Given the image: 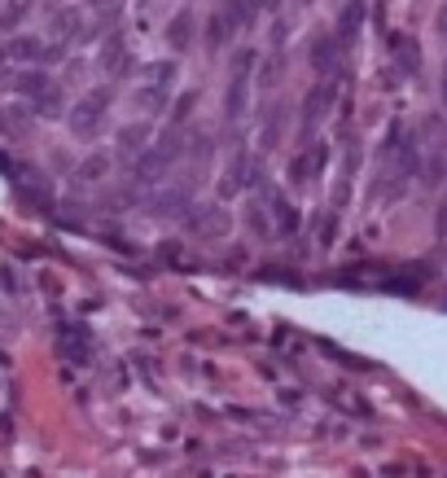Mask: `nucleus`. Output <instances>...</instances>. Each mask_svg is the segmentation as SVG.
<instances>
[{
	"mask_svg": "<svg viewBox=\"0 0 447 478\" xmlns=\"http://www.w3.org/2000/svg\"><path fill=\"white\" fill-rule=\"evenodd\" d=\"M180 149H184V136H167V141H158L154 149H141L136 163H131V180L136 185H158V180H167V171L171 163L180 158Z\"/></svg>",
	"mask_w": 447,
	"mask_h": 478,
	"instance_id": "obj_1",
	"label": "nucleus"
},
{
	"mask_svg": "<svg viewBox=\"0 0 447 478\" xmlns=\"http://www.w3.org/2000/svg\"><path fill=\"white\" fill-rule=\"evenodd\" d=\"M105 106H110V88H101V92H88L84 102H75V110H70V132L75 136H97V128H101V119H105Z\"/></svg>",
	"mask_w": 447,
	"mask_h": 478,
	"instance_id": "obj_2",
	"label": "nucleus"
},
{
	"mask_svg": "<svg viewBox=\"0 0 447 478\" xmlns=\"http://www.w3.org/2000/svg\"><path fill=\"white\" fill-rule=\"evenodd\" d=\"M325 167H329V145H325V141H316L311 149H303V154L289 163V185L307 189L311 180H321V175H325Z\"/></svg>",
	"mask_w": 447,
	"mask_h": 478,
	"instance_id": "obj_3",
	"label": "nucleus"
},
{
	"mask_svg": "<svg viewBox=\"0 0 447 478\" xmlns=\"http://www.w3.org/2000/svg\"><path fill=\"white\" fill-rule=\"evenodd\" d=\"M184 224H189L193 237H224V233H228V211H224L220 202L189 207V211H184Z\"/></svg>",
	"mask_w": 447,
	"mask_h": 478,
	"instance_id": "obj_4",
	"label": "nucleus"
},
{
	"mask_svg": "<svg viewBox=\"0 0 447 478\" xmlns=\"http://www.w3.org/2000/svg\"><path fill=\"white\" fill-rule=\"evenodd\" d=\"M250 185H259V167H254V158L246 154V149H237V158L228 163L224 180H220V197H232V193H242Z\"/></svg>",
	"mask_w": 447,
	"mask_h": 478,
	"instance_id": "obj_5",
	"label": "nucleus"
},
{
	"mask_svg": "<svg viewBox=\"0 0 447 478\" xmlns=\"http://www.w3.org/2000/svg\"><path fill=\"white\" fill-rule=\"evenodd\" d=\"M268 211H272V224H276V237H298L303 215L294 211V202H289L285 193H272L268 197Z\"/></svg>",
	"mask_w": 447,
	"mask_h": 478,
	"instance_id": "obj_6",
	"label": "nucleus"
},
{
	"mask_svg": "<svg viewBox=\"0 0 447 478\" xmlns=\"http://www.w3.org/2000/svg\"><path fill=\"white\" fill-rule=\"evenodd\" d=\"M193 36H198L193 13H176V18L167 22V48H176V53H184V48L193 44Z\"/></svg>",
	"mask_w": 447,
	"mask_h": 478,
	"instance_id": "obj_7",
	"label": "nucleus"
},
{
	"mask_svg": "<svg viewBox=\"0 0 447 478\" xmlns=\"http://www.w3.org/2000/svg\"><path fill=\"white\" fill-rule=\"evenodd\" d=\"M58 347H62V356H66V360H75V364H88V356H92V347H88V334L79 330V325H70V330H62Z\"/></svg>",
	"mask_w": 447,
	"mask_h": 478,
	"instance_id": "obj_8",
	"label": "nucleus"
},
{
	"mask_svg": "<svg viewBox=\"0 0 447 478\" xmlns=\"http://www.w3.org/2000/svg\"><path fill=\"white\" fill-rule=\"evenodd\" d=\"M329 106H333V88H329V84H316V88L303 97V119H307V123H321V119L329 114Z\"/></svg>",
	"mask_w": 447,
	"mask_h": 478,
	"instance_id": "obj_9",
	"label": "nucleus"
},
{
	"mask_svg": "<svg viewBox=\"0 0 447 478\" xmlns=\"http://www.w3.org/2000/svg\"><path fill=\"white\" fill-rule=\"evenodd\" d=\"M189 197H193V189H171V193H158L154 202H149V211H154V215H180L184 207H189Z\"/></svg>",
	"mask_w": 447,
	"mask_h": 478,
	"instance_id": "obj_10",
	"label": "nucleus"
},
{
	"mask_svg": "<svg viewBox=\"0 0 447 478\" xmlns=\"http://www.w3.org/2000/svg\"><path fill=\"white\" fill-rule=\"evenodd\" d=\"M333 62H338L333 40L329 36H316V44H311V66H316V75H333Z\"/></svg>",
	"mask_w": 447,
	"mask_h": 478,
	"instance_id": "obj_11",
	"label": "nucleus"
},
{
	"mask_svg": "<svg viewBox=\"0 0 447 478\" xmlns=\"http://www.w3.org/2000/svg\"><path fill=\"white\" fill-rule=\"evenodd\" d=\"M394 66H399L404 75H412V70L421 66V48H416V40H408V36H394Z\"/></svg>",
	"mask_w": 447,
	"mask_h": 478,
	"instance_id": "obj_12",
	"label": "nucleus"
},
{
	"mask_svg": "<svg viewBox=\"0 0 447 478\" xmlns=\"http://www.w3.org/2000/svg\"><path fill=\"white\" fill-rule=\"evenodd\" d=\"M79 27H84V22H79V9H58L53 13V40H75L79 36Z\"/></svg>",
	"mask_w": 447,
	"mask_h": 478,
	"instance_id": "obj_13",
	"label": "nucleus"
},
{
	"mask_svg": "<svg viewBox=\"0 0 447 478\" xmlns=\"http://www.w3.org/2000/svg\"><path fill=\"white\" fill-rule=\"evenodd\" d=\"M246 110V75H232V84H228V97H224V114L237 119Z\"/></svg>",
	"mask_w": 447,
	"mask_h": 478,
	"instance_id": "obj_14",
	"label": "nucleus"
},
{
	"mask_svg": "<svg viewBox=\"0 0 447 478\" xmlns=\"http://www.w3.org/2000/svg\"><path fill=\"white\" fill-rule=\"evenodd\" d=\"M136 102H141V110H149V114H163V110H167V102H171V92H167V88L145 84V88L136 92Z\"/></svg>",
	"mask_w": 447,
	"mask_h": 478,
	"instance_id": "obj_15",
	"label": "nucleus"
},
{
	"mask_svg": "<svg viewBox=\"0 0 447 478\" xmlns=\"http://www.w3.org/2000/svg\"><path fill=\"white\" fill-rule=\"evenodd\" d=\"M145 80H149L154 88H167V92H171V84H176V62H149V66H145Z\"/></svg>",
	"mask_w": 447,
	"mask_h": 478,
	"instance_id": "obj_16",
	"label": "nucleus"
},
{
	"mask_svg": "<svg viewBox=\"0 0 447 478\" xmlns=\"http://www.w3.org/2000/svg\"><path fill=\"white\" fill-rule=\"evenodd\" d=\"M338 241V215L333 211H321V215H316V246H333Z\"/></svg>",
	"mask_w": 447,
	"mask_h": 478,
	"instance_id": "obj_17",
	"label": "nucleus"
},
{
	"mask_svg": "<svg viewBox=\"0 0 447 478\" xmlns=\"http://www.w3.org/2000/svg\"><path fill=\"white\" fill-rule=\"evenodd\" d=\"M105 171H110V154H88L84 163H79L75 175H79V180H101Z\"/></svg>",
	"mask_w": 447,
	"mask_h": 478,
	"instance_id": "obj_18",
	"label": "nucleus"
},
{
	"mask_svg": "<svg viewBox=\"0 0 447 478\" xmlns=\"http://www.w3.org/2000/svg\"><path fill=\"white\" fill-rule=\"evenodd\" d=\"M101 66L110 70V75H123V70H127V58H123V44H119V40H110V44H105Z\"/></svg>",
	"mask_w": 447,
	"mask_h": 478,
	"instance_id": "obj_19",
	"label": "nucleus"
},
{
	"mask_svg": "<svg viewBox=\"0 0 447 478\" xmlns=\"http://www.w3.org/2000/svg\"><path fill=\"white\" fill-rule=\"evenodd\" d=\"M14 88H18V92H31V97H40V92H48V75H40V70H31V75H18V80H14Z\"/></svg>",
	"mask_w": 447,
	"mask_h": 478,
	"instance_id": "obj_20",
	"label": "nucleus"
},
{
	"mask_svg": "<svg viewBox=\"0 0 447 478\" xmlns=\"http://www.w3.org/2000/svg\"><path fill=\"white\" fill-rule=\"evenodd\" d=\"M246 219H250V233H254V237H268V233H272L268 211H263L259 202H250V207H246Z\"/></svg>",
	"mask_w": 447,
	"mask_h": 478,
	"instance_id": "obj_21",
	"label": "nucleus"
},
{
	"mask_svg": "<svg viewBox=\"0 0 447 478\" xmlns=\"http://www.w3.org/2000/svg\"><path fill=\"white\" fill-rule=\"evenodd\" d=\"M360 22H364V9H360V5H347V13L338 18V36H347V40H351V36L360 31Z\"/></svg>",
	"mask_w": 447,
	"mask_h": 478,
	"instance_id": "obj_22",
	"label": "nucleus"
},
{
	"mask_svg": "<svg viewBox=\"0 0 447 478\" xmlns=\"http://www.w3.org/2000/svg\"><path fill=\"white\" fill-rule=\"evenodd\" d=\"M206 36H210V44H215V48H224L228 36H232V22H228V18H210V31H206Z\"/></svg>",
	"mask_w": 447,
	"mask_h": 478,
	"instance_id": "obj_23",
	"label": "nucleus"
},
{
	"mask_svg": "<svg viewBox=\"0 0 447 478\" xmlns=\"http://www.w3.org/2000/svg\"><path fill=\"white\" fill-rule=\"evenodd\" d=\"M119 145L131 149V154H141V149H145V128H123L119 132Z\"/></svg>",
	"mask_w": 447,
	"mask_h": 478,
	"instance_id": "obj_24",
	"label": "nucleus"
},
{
	"mask_svg": "<svg viewBox=\"0 0 447 478\" xmlns=\"http://www.w3.org/2000/svg\"><path fill=\"white\" fill-rule=\"evenodd\" d=\"M259 5H263V9H272V13H276V5H281V0H259Z\"/></svg>",
	"mask_w": 447,
	"mask_h": 478,
	"instance_id": "obj_25",
	"label": "nucleus"
},
{
	"mask_svg": "<svg viewBox=\"0 0 447 478\" xmlns=\"http://www.w3.org/2000/svg\"><path fill=\"white\" fill-rule=\"evenodd\" d=\"M5 66H14V62H9V53H5V48H0V70H5Z\"/></svg>",
	"mask_w": 447,
	"mask_h": 478,
	"instance_id": "obj_26",
	"label": "nucleus"
},
{
	"mask_svg": "<svg viewBox=\"0 0 447 478\" xmlns=\"http://www.w3.org/2000/svg\"><path fill=\"white\" fill-rule=\"evenodd\" d=\"M443 102H447V70H443Z\"/></svg>",
	"mask_w": 447,
	"mask_h": 478,
	"instance_id": "obj_27",
	"label": "nucleus"
}]
</instances>
